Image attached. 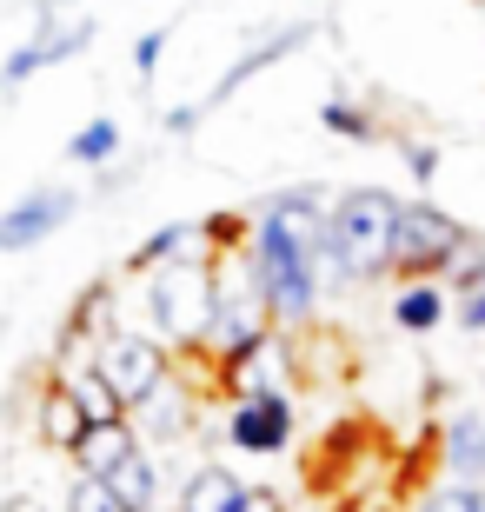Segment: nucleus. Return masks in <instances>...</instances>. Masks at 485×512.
Instances as JSON below:
<instances>
[{
  "instance_id": "1",
  "label": "nucleus",
  "mask_w": 485,
  "mask_h": 512,
  "mask_svg": "<svg viewBox=\"0 0 485 512\" xmlns=\"http://www.w3.org/2000/svg\"><path fill=\"white\" fill-rule=\"evenodd\" d=\"M333 200L326 187H280L266 193L253 213V240H246V260L266 286V306H273V326L280 333H306L319 320V300H326V240H333Z\"/></svg>"
},
{
  "instance_id": "2",
  "label": "nucleus",
  "mask_w": 485,
  "mask_h": 512,
  "mask_svg": "<svg viewBox=\"0 0 485 512\" xmlns=\"http://www.w3.org/2000/svg\"><path fill=\"white\" fill-rule=\"evenodd\" d=\"M406 200L386 187H346L333 200V240H326V286H366L392 266V233H399Z\"/></svg>"
},
{
  "instance_id": "3",
  "label": "nucleus",
  "mask_w": 485,
  "mask_h": 512,
  "mask_svg": "<svg viewBox=\"0 0 485 512\" xmlns=\"http://www.w3.org/2000/svg\"><path fill=\"white\" fill-rule=\"evenodd\" d=\"M147 333L167 340L180 360L206 353V340H213V253L147 273Z\"/></svg>"
},
{
  "instance_id": "4",
  "label": "nucleus",
  "mask_w": 485,
  "mask_h": 512,
  "mask_svg": "<svg viewBox=\"0 0 485 512\" xmlns=\"http://www.w3.org/2000/svg\"><path fill=\"white\" fill-rule=\"evenodd\" d=\"M273 333H280V326H273V306H266V286H260V273H253V260H246V247L213 253V340H206L213 366L246 360V353L266 346Z\"/></svg>"
},
{
  "instance_id": "5",
  "label": "nucleus",
  "mask_w": 485,
  "mask_h": 512,
  "mask_svg": "<svg viewBox=\"0 0 485 512\" xmlns=\"http://www.w3.org/2000/svg\"><path fill=\"white\" fill-rule=\"evenodd\" d=\"M472 247H479V240H472L466 220H452L432 193H419V200H406V213H399L386 273H399V280H452Z\"/></svg>"
},
{
  "instance_id": "6",
  "label": "nucleus",
  "mask_w": 485,
  "mask_h": 512,
  "mask_svg": "<svg viewBox=\"0 0 485 512\" xmlns=\"http://www.w3.org/2000/svg\"><path fill=\"white\" fill-rule=\"evenodd\" d=\"M94 366H100V380L120 393L127 419L140 413L153 393H167V386L180 380V373H173V366H180V353H173L167 340H153V333H113V340L94 353Z\"/></svg>"
},
{
  "instance_id": "7",
  "label": "nucleus",
  "mask_w": 485,
  "mask_h": 512,
  "mask_svg": "<svg viewBox=\"0 0 485 512\" xmlns=\"http://www.w3.org/2000/svg\"><path fill=\"white\" fill-rule=\"evenodd\" d=\"M87 47H94V20H87V14H67V20H60L54 0H47V7H40V27L20 40L7 60H0V87H27L34 74H47V67H60V60L87 54Z\"/></svg>"
},
{
  "instance_id": "8",
  "label": "nucleus",
  "mask_w": 485,
  "mask_h": 512,
  "mask_svg": "<svg viewBox=\"0 0 485 512\" xmlns=\"http://www.w3.org/2000/svg\"><path fill=\"white\" fill-rule=\"evenodd\" d=\"M226 446L246 459H273L293 446L299 433V419H293V393H260V399H233L226 406Z\"/></svg>"
},
{
  "instance_id": "9",
  "label": "nucleus",
  "mask_w": 485,
  "mask_h": 512,
  "mask_svg": "<svg viewBox=\"0 0 485 512\" xmlns=\"http://www.w3.org/2000/svg\"><path fill=\"white\" fill-rule=\"evenodd\" d=\"M80 213V193L74 187H27L14 207L0 213V253H34L47 247L67 220Z\"/></svg>"
},
{
  "instance_id": "10",
  "label": "nucleus",
  "mask_w": 485,
  "mask_h": 512,
  "mask_svg": "<svg viewBox=\"0 0 485 512\" xmlns=\"http://www.w3.org/2000/svg\"><path fill=\"white\" fill-rule=\"evenodd\" d=\"M313 40H319V27H313V20H286V27H273V34H260V40H253V47H246V54L233 60V67H226V74H220V80H213V87L200 94V100H206V114H220V107H226L233 94H240L246 80L273 74L280 60H293L299 47H313Z\"/></svg>"
},
{
  "instance_id": "11",
  "label": "nucleus",
  "mask_w": 485,
  "mask_h": 512,
  "mask_svg": "<svg viewBox=\"0 0 485 512\" xmlns=\"http://www.w3.org/2000/svg\"><path fill=\"white\" fill-rule=\"evenodd\" d=\"M293 373H299V360H293V333H273V340L253 346L246 360L213 366V386H220L226 399H260V393H286V386H293Z\"/></svg>"
},
{
  "instance_id": "12",
  "label": "nucleus",
  "mask_w": 485,
  "mask_h": 512,
  "mask_svg": "<svg viewBox=\"0 0 485 512\" xmlns=\"http://www.w3.org/2000/svg\"><path fill=\"white\" fill-rule=\"evenodd\" d=\"M432 433H439V466H446V479L485 486V413L479 406H452Z\"/></svg>"
},
{
  "instance_id": "13",
  "label": "nucleus",
  "mask_w": 485,
  "mask_h": 512,
  "mask_svg": "<svg viewBox=\"0 0 485 512\" xmlns=\"http://www.w3.org/2000/svg\"><path fill=\"white\" fill-rule=\"evenodd\" d=\"M253 486H246L233 466L220 459H200L187 479H180V493H173V512H246Z\"/></svg>"
},
{
  "instance_id": "14",
  "label": "nucleus",
  "mask_w": 485,
  "mask_h": 512,
  "mask_svg": "<svg viewBox=\"0 0 485 512\" xmlns=\"http://www.w3.org/2000/svg\"><path fill=\"white\" fill-rule=\"evenodd\" d=\"M446 320H452V286L446 280H399V293H392V326H399L406 340H432Z\"/></svg>"
},
{
  "instance_id": "15",
  "label": "nucleus",
  "mask_w": 485,
  "mask_h": 512,
  "mask_svg": "<svg viewBox=\"0 0 485 512\" xmlns=\"http://www.w3.org/2000/svg\"><path fill=\"white\" fill-rule=\"evenodd\" d=\"M140 453V433H133V419H107V426H87L80 433V446L67 459H74L80 479H113L127 459Z\"/></svg>"
},
{
  "instance_id": "16",
  "label": "nucleus",
  "mask_w": 485,
  "mask_h": 512,
  "mask_svg": "<svg viewBox=\"0 0 485 512\" xmlns=\"http://www.w3.org/2000/svg\"><path fill=\"white\" fill-rule=\"evenodd\" d=\"M133 433H140V446H173V439H187L193 433V393H187V380H173L167 393H153L140 413H133Z\"/></svg>"
},
{
  "instance_id": "17",
  "label": "nucleus",
  "mask_w": 485,
  "mask_h": 512,
  "mask_svg": "<svg viewBox=\"0 0 485 512\" xmlns=\"http://www.w3.org/2000/svg\"><path fill=\"white\" fill-rule=\"evenodd\" d=\"M54 386H67V393L80 399V413L94 419V426H107V419H127L120 393L100 380V366H94V360H54Z\"/></svg>"
},
{
  "instance_id": "18",
  "label": "nucleus",
  "mask_w": 485,
  "mask_h": 512,
  "mask_svg": "<svg viewBox=\"0 0 485 512\" xmlns=\"http://www.w3.org/2000/svg\"><path fill=\"white\" fill-rule=\"evenodd\" d=\"M206 233H200V220H167V227H153L140 247L127 253V273H160V266H173V260H187V247H200Z\"/></svg>"
},
{
  "instance_id": "19",
  "label": "nucleus",
  "mask_w": 485,
  "mask_h": 512,
  "mask_svg": "<svg viewBox=\"0 0 485 512\" xmlns=\"http://www.w3.org/2000/svg\"><path fill=\"white\" fill-rule=\"evenodd\" d=\"M87 426H94V419L80 413V399L67 393V386H47V393H40L34 433L47 439V446H54V453H74V446H80V433H87Z\"/></svg>"
},
{
  "instance_id": "20",
  "label": "nucleus",
  "mask_w": 485,
  "mask_h": 512,
  "mask_svg": "<svg viewBox=\"0 0 485 512\" xmlns=\"http://www.w3.org/2000/svg\"><path fill=\"white\" fill-rule=\"evenodd\" d=\"M452 320H459V333L485 340V240L466 253V266L452 273Z\"/></svg>"
},
{
  "instance_id": "21",
  "label": "nucleus",
  "mask_w": 485,
  "mask_h": 512,
  "mask_svg": "<svg viewBox=\"0 0 485 512\" xmlns=\"http://www.w3.org/2000/svg\"><path fill=\"white\" fill-rule=\"evenodd\" d=\"M107 486L127 499L133 512H160V499H167V473H160V453H147V446H140V453H133L127 466L107 479Z\"/></svg>"
},
{
  "instance_id": "22",
  "label": "nucleus",
  "mask_w": 485,
  "mask_h": 512,
  "mask_svg": "<svg viewBox=\"0 0 485 512\" xmlns=\"http://www.w3.org/2000/svg\"><path fill=\"white\" fill-rule=\"evenodd\" d=\"M67 160H74V167H107V160H120V120L113 114L80 120V127L67 133Z\"/></svg>"
},
{
  "instance_id": "23",
  "label": "nucleus",
  "mask_w": 485,
  "mask_h": 512,
  "mask_svg": "<svg viewBox=\"0 0 485 512\" xmlns=\"http://www.w3.org/2000/svg\"><path fill=\"white\" fill-rule=\"evenodd\" d=\"M319 127L339 133V140H353V147H373V140H386L379 114H373V107H359V100H326V107H319Z\"/></svg>"
},
{
  "instance_id": "24",
  "label": "nucleus",
  "mask_w": 485,
  "mask_h": 512,
  "mask_svg": "<svg viewBox=\"0 0 485 512\" xmlns=\"http://www.w3.org/2000/svg\"><path fill=\"white\" fill-rule=\"evenodd\" d=\"M67 512H133V506L113 493L107 479H80L74 473V486H67Z\"/></svg>"
},
{
  "instance_id": "25",
  "label": "nucleus",
  "mask_w": 485,
  "mask_h": 512,
  "mask_svg": "<svg viewBox=\"0 0 485 512\" xmlns=\"http://www.w3.org/2000/svg\"><path fill=\"white\" fill-rule=\"evenodd\" d=\"M419 512H485V486H459V479H446V486H432V493L419 499Z\"/></svg>"
},
{
  "instance_id": "26",
  "label": "nucleus",
  "mask_w": 485,
  "mask_h": 512,
  "mask_svg": "<svg viewBox=\"0 0 485 512\" xmlns=\"http://www.w3.org/2000/svg\"><path fill=\"white\" fill-rule=\"evenodd\" d=\"M399 167H406L412 180H419V193H426L432 180H439V147H432V140H399Z\"/></svg>"
},
{
  "instance_id": "27",
  "label": "nucleus",
  "mask_w": 485,
  "mask_h": 512,
  "mask_svg": "<svg viewBox=\"0 0 485 512\" xmlns=\"http://www.w3.org/2000/svg\"><path fill=\"white\" fill-rule=\"evenodd\" d=\"M160 60H167V27H147V34L133 40V74L153 80V74H160Z\"/></svg>"
},
{
  "instance_id": "28",
  "label": "nucleus",
  "mask_w": 485,
  "mask_h": 512,
  "mask_svg": "<svg viewBox=\"0 0 485 512\" xmlns=\"http://www.w3.org/2000/svg\"><path fill=\"white\" fill-rule=\"evenodd\" d=\"M200 120H206V100H180V107H173V114L160 120V127H167V133H193Z\"/></svg>"
},
{
  "instance_id": "29",
  "label": "nucleus",
  "mask_w": 485,
  "mask_h": 512,
  "mask_svg": "<svg viewBox=\"0 0 485 512\" xmlns=\"http://www.w3.org/2000/svg\"><path fill=\"white\" fill-rule=\"evenodd\" d=\"M246 512H286V499L273 493V486H253V499H246Z\"/></svg>"
},
{
  "instance_id": "30",
  "label": "nucleus",
  "mask_w": 485,
  "mask_h": 512,
  "mask_svg": "<svg viewBox=\"0 0 485 512\" xmlns=\"http://www.w3.org/2000/svg\"><path fill=\"white\" fill-rule=\"evenodd\" d=\"M0 512H47V499H34V493H14V499H0Z\"/></svg>"
}]
</instances>
